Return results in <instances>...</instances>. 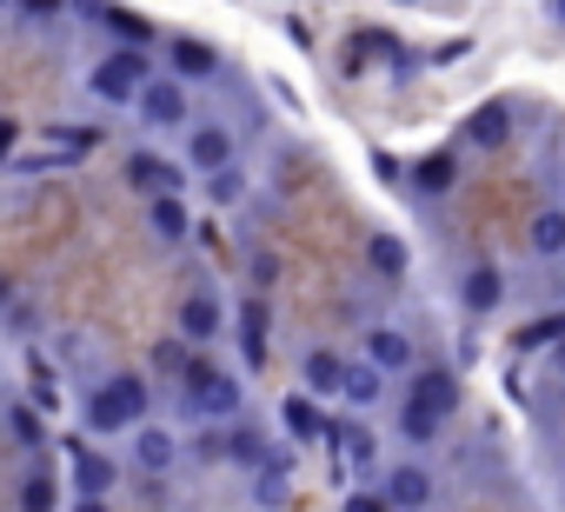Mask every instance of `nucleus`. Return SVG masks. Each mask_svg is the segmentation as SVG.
<instances>
[{
    "instance_id": "obj_1",
    "label": "nucleus",
    "mask_w": 565,
    "mask_h": 512,
    "mask_svg": "<svg viewBox=\"0 0 565 512\" xmlns=\"http://www.w3.org/2000/svg\"><path fill=\"white\" fill-rule=\"evenodd\" d=\"M147 406H153L147 373H107V380L87 393L81 419H87V433H94V439H120V433L147 426Z\"/></svg>"
},
{
    "instance_id": "obj_2",
    "label": "nucleus",
    "mask_w": 565,
    "mask_h": 512,
    "mask_svg": "<svg viewBox=\"0 0 565 512\" xmlns=\"http://www.w3.org/2000/svg\"><path fill=\"white\" fill-rule=\"evenodd\" d=\"M153 61H160V47H134V41L107 47V54L87 67V100H100V107H134L140 87L153 81Z\"/></svg>"
},
{
    "instance_id": "obj_3",
    "label": "nucleus",
    "mask_w": 565,
    "mask_h": 512,
    "mask_svg": "<svg viewBox=\"0 0 565 512\" xmlns=\"http://www.w3.org/2000/svg\"><path fill=\"white\" fill-rule=\"evenodd\" d=\"M180 406H186V419H206V426H226V419H239V406H246V386H239V373L233 366H220V360H193L186 366V380H180Z\"/></svg>"
},
{
    "instance_id": "obj_4",
    "label": "nucleus",
    "mask_w": 565,
    "mask_h": 512,
    "mask_svg": "<svg viewBox=\"0 0 565 512\" xmlns=\"http://www.w3.org/2000/svg\"><path fill=\"white\" fill-rule=\"evenodd\" d=\"M134 120H140L147 134H186V127H193V94H186V81H180V74H153V81L140 87V100H134Z\"/></svg>"
},
{
    "instance_id": "obj_5",
    "label": "nucleus",
    "mask_w": 565,
    "mask_h": 512,
    "mask_svg": "<svg viewBox=\"0 0 565 512\" xmlns=\"http://www.w3.org/2000/svg\"><path fill=\"white\" fill-rule=\"evenodd\" d=\"M180 160L206 180V173H226V167H239V134L226 127V120H193L186 134H180Z\"/></svg>"
},
{
    "instance_id": "obj_6",
    "label": "nucleus",
    "mask_w": 565,
    "mask_h": 512,
    "mask_svg": "<svg viewBox=\"0 0 565 512\" xmlns=\"http://www.w3.org/2000/svg\"><path fill=\"white\" fill-rule=\"evenodd\" d=\"M61 452H67V486H74V499H114L120 466H114L94 439H61Z\"/></svg>"
},
{
    "instance_id": "obj_7",
    "label": "nucleus",
    "mask_w": 565,
    "mask_h": 512,
    "mask_svg": "<svg viewBox=\"0 0 565 512\" xmlns=\"http://www.w3.org/2000/svg\"><path fill=\"white\" fill-rule=\"evenodd\" d=\"M226 320H233V313H226L220 287H193V294H186V300L173 307V333H186V340H193L200 353H206V346H220Z\"/></svg>"
},
{
    "instance_id": "obj_8",
    "label": "nucleus",
    "mask_w": 565,
    "mask_h": 512,
    "mask_svg": "<svg viewBox=\"0 0 565 512\" xmlns=\"http://www.w3.org/2000/svg\"><path fill=\"white\" fill-rule=\"evenodd\" d=\"M380 492H386L399 512H426V505L439 499V472H433L426 459H393V466L380 472Z\"/></svg>"
},
{
    "instance_id": "obj_9",
    "label": "nucleus",
    "mask_w": 565,
    "mask_h": 512,
    "mask_svg": "<svg viewBox=\"0 0 565 512\" xmlns=\"http://www.w3.org/2000/svg\"><path fill=\"white\" fill-rule=\"evenodd\" d=\"M220 61H226V54H220L213 41H200V34H167V41H160V67L180 74L186 87H193V81H213Z\"/></svg>"
},
{
    "instance_id": "obj_10",
    "label": "nucleus",
    "mask_w": 565,
    "mask_h": 512,
    "mask_svg": "<svg viewBox=\"0 0 565 512\" xmlns=\"http://www.w3.org/2000/svg\"><path fill=\"white\" fill-rule=\"evenodd\" d=\"M120 173H127L134 193L153 200V193H186V173H193V167H186V160H167V153H153V147H140V153H127Z\"/></svg>"
},
{
    "instance_id": "obj_11",
    "label": "nucleus",
    "mask_w": 565,
    "mask_h": 512,
    "mask_svg": "<svg viewBox=\"0 0 565 512\" xmlns=\"http://www.w3.org/2000/svg\"><path fill=\"white\" fill-rule=\"evenodd\" d=\"M459 307H466L472 320L499 313V307H505V267H499V260H472V267L459 274Z\"/></svg>"
},
{
    "instance_id": "obj_12",
    "label": "nucleus",
    "mask_w": 565,
    "mask_h": 512,
    "mask_svg": "<svg viewBox=\"0 0 565 512\" xmlns=\"http://www.w3.org/2000/svg\"><path fill=\"white\" fill-rule=\"evenodd\" d=\"M366 274H373L380 287H406V274H413V246H406L393 226L366 233Z\"/></svg>"
},
{
    "instance_id": "obj_13",
    "label": "nucleus",
    "mask_w": 565,
    "mask_h": 512,
    "mask_svg": "<svg viewBox=\"0 0 565 512\" xmlns=\"http://www.w3.org/2000/svg\"><path fill=\"white\" fill-rule=\"evenodd\" d=\"M279 433H287L294 446H313V439H333V426H327V413H320V393H287L279 399Z\"/></svg>"
},
{
    "instance_id": "obj_14",
    "label": "nucleus",
    "mask_w": 565,
    "mask_h": 512,
    "mask_svg": "<svg viewBox=\"0 0 565 512\" xmlns=\"http://www.w3.org/2000/svg\"><path fill=\"white\" fill-rule=\"evenodd\" d=\"M147 233L173 253V246H186L193 239V206H186V193H153L147 200Z\"/></svg>"
},
{
    "instance_id": "obj_15",
    "label": "nucleus",
    "mask_w": 565,
    "mask_h": 512,
    "mask_svg": "<svg viewBox=\"0 0 565 512\" xmlns=\"http://www.w3.org/2000/svg\"><path fill=\"white\" fill-rule=\"evenodd\" d=\"M47 426H54V419H47V413H41L28 393H8V439H14V452L41 459V452H47V439H54Z\"/></svg>"
},
{
    "instance_id": "obj_16",
    "label": "nucleus",
    "mask_w": 565,
    "mask_h": 512,
    "mask_svg": "<svg viewBox=\"0 0 565 512\" xmlns=\"http://www.w3.org/2000/svg\"><path fill=\"white\" fill-rule=\"evenodd\" d=\"M61 499H67V479L47 459H34L21 472V486H14V512H61Z\"/></svg>"
},
{
    "instance_id": "obj_17",
    "label": "nucleus",
    "mask_w": 565,
    "mask_h": 512,
    "mask_svg": "<svg viewBox=\"0 0 565 512\" xmlns=\"http://www.w3.org/2000/svg\"><path fill=\"white\" fill-rule=\"evenodd\" d=\"M525 253H532V260H565V200L532 206V220H525Z\"/></svg>"
},
{
    "instance_id": "obj_18",
    "label": "nucleus",
    "mask_w": 565,
    "mask_h": 512,
    "mask_svg": "<svg viewBox=\"0 0 565 512\" xmlns=\"http://www.w3.org/2000/svg\"><path fill=\"white\" fill-rule=\"evenodd\" d=\"M233 327H239V353H246V366L259 373V366H266V327H273L266 294H246V300L233 307Z\"/></svg>"
},
{
    "instance_id": "obj_19",
    "label": "nucleus",
    "mask_w": 565,
    "mask_h": 512,
    "mask_svg": "<svg viewBox=\"0 0 565 512\" xmlns=\"http://www.w3.org/2000/svg\"><path fill=\"white\" fill-rule=\"evenodd\" d=\"M366 360H373V366H386L393 380L419 373V353H413V340H406L399 327H366Z\"/></svg>"
},
{
    "instance_id": "obj_20",
    "label": "nucleus",
    "mask_w": 565,
    "mask_h": 512,
    "mask_svg": "<svg viewBox=\"0 0 565 512\" xmlns=\"http://www.w3.org/2000/svg\"><path fill=\"white\" fill-rule=\"evenodd\" d=\"M406 186H413L419 200H446V193L459 186V160H452L446 147H439V153H419L413 173H406Z\"/></svg>"
},
{
    "instance_id": "obj_21",
    "label": "nucleus",
    "mask_w": 565,
    "mask_h": 512,
    "mask_svg": "<svg viewBox=\"0 0 565 512\" xmlns=\"http://www.w3.org/2000/svg\"><path fill=\"white\" fill-rule=\"evenodd\" d=\"M347 353H333V346H313L307 353V366H300V380H307V393H320V399H340L347 393Z\"/></svg>"
},
{
    "instance_id": "obj_22",
    "label": "nucleus",
    "mask_w": 565,
    "mask_h": 512,
    "mask_svg": "<svg viewBox=\"0 0 565 512\" xmlns=\"http://www.w3.org/2000/svg\"><path fill=\"white\" fill-rule=\"evenodd\" d=\"M127 439H134V466H140V472L160 479V472L180 466V439H173V433H160V426H134Z\"/></svg>"
},
{
    "instance_id": "obj_23",
    "label": "nucleus",
    "mask_w": 565,
    "mask_h": 512,
    "mask_svg": "<svg viewBox=\"0 0 565 512\" xmlns=\"http://www.w3.org/2000/svg\"><path fill=\"white\" fill-rule=\"evenodd\" d=\"M466 140H472L479 153H499V147L512 140V107H505V100H486V107L466 120Z\"/></svg>"
},
{
    "instance_id": "obj_24",
    "label": "nucleus",
    "mask_w": 565,
    "mask_h": 512,
    "mask_svg": "<svg viewBox=\"0 0 565 512\" xmlns=\"http://www.w3.org/2000/svg\"><path fill=\"white\" fill-rule=\"evenodd\" d=\"M386 366H373V360H353L347 366V393H340V406H353V413H366V406H380L386 399Z\"/></svg>"
},
{
    "instance_id": "obj_25",
    "label": "nucleus",
    "mask_w": 565,
    "mask_h": 512,
    "mask_svg": "<svg viewBox=\"0 0 565 512\" xmlns=\"http://www.w3.org/2000/svg\"><path fill=\"white\" fill-rule=\"evenodd\" d=\"M439 433H446V413L406 393V406H399V439H406V446H433Z\"/></svg>"
},
{
    "instance_id": "obj_26",
    "label": "nucleus",
    "mask_w": 565,
    "mask_h": 512,
    "mask_svg": "<svg viewBox=\"0 0 565 512\" xmlns=\"http://www.w3.org/2000/svg\"><path fill=\"white\" fill-rule=\"evenodd\" d=\"M220 433H226V459H233V466H253V472H259V466L273 459V446H266V433H259V426H246V419H226Z\"/></svg>"
},
{
    "instance_id": "obj_27",
    "label": "nucleus",
    "mask_w": 565,
    "mask_h": 512,
    "mask_svg": "<svg viewBox=\"0 0 565 512\" xmlns=\"http://www.w3.org/2000/svg\"><path fill=\"white\" fill-rule=\"evenodd\" d=\"M47 419H61V406H67V386H61V373L47 366V360H28V386H21Z\"/></svg>"
},
{
    "instance_id": "obj_28",
    "label": "nucleus",
    "mask_w": 565,
    "mask_h": 512,
    "mask_svg": "<svg viewBox=\"0 0 565 512\" xmlns=\"http://www.w3.org/2000/svg\"><path fill=\"white\" fill-rule=\"evenodd\" d=\"M413 399H426V406H439V413L452 419V413H459V380H452L446 366H419V373H413Z\"/></svg>"
},
{
    "instance_id": "obj_29",
    "label": "nucleus",
    "mask_w": 565,
    "mask_h": 512,
    "mask_svg": "<svg viewBox=\"0 0 565 512\" xmlns=\"http://www.w3.org/2000/svg\"><path fill=\"white\" fill-rule=\"evenodd\" d=\"M200 360V346L186 340V333H167V340H153V373H167V380H186V366Z\"/></svg>"
},
{
    "instance_id": "obj_30",
    "label": "nucleus",
    "mask_w": 565,
    "mask_h": 512,
    "mask_svg": "<svg viewBox=\"0 0 565 512\" xmlns=\"http://www.w3.org/2000/svg\"><path fill=\"white\" fill-rule=\"evenodd\" d=\"M34 333H41V313H34V300H28L21 287H8V340H14V346H28Z\"/></svg>"
},
{
    "instance_id": "obj_31",
    "label": "nucleus",
    "mask_w": 565,
    "mask_h": 512,
    "mask_svg": "<svg viewBox=\"0 0 565 512\" xmlns=\"http://www.w3.org/2000/svg\"><path fill=\"white\" fill-rule=\"evenodd\" d=\"M253 499H259V505H279V499H287V452H273V459L253 472Z\"/></svg>"
},
{
    "instance_id": "obj_32",
    "label": "nucleus",
    "mask_w": 565,
    "mask_h": 512,
    "mask_svg": "<svg viewBox=\"0 0 565 512\" xmlns=\"http://www.w3.org/2000/svg\"><path fill=\"white\" fill-rule=\"evenodd\" d=\"M545 346H565V313H545L519 333V353H545Z\"/></svg>"
},
{
    "instance_id": "obj_33",
    "label": "nucleus",
    "mask_w": 565,
    "mask_h": 512,
    "mask_svg": "<svg viewBox=\"0 0 565 512\" xmlns=\"http://www.w3.org/2000/svg\"><path fill=\"white\" fill-rule=\"evenodd\" d=\"M67 14V0H14V21H28V28H54Z\"/></svg>"
},
{
    "instance_id": "obj_34",
    "label": "nucleus",
    "mask_w": 565,
    "mask_h": 512,
    "mask_svg": "<svg viewBox=\"0 0 565 512\" xmlns=\"http://www.w3.org/2000/svg\"><path fill=\"white\" fill-rule=\"evenodd\" d=\"M239 193H246V173H239V167H226V173H206V200H213V206H233Z\"/></svg>"
},
{
    "instance_id": "obj_35",
    "label": "nucleus",
    "mask_w": 565,
    "mask_h": 512,
    "mask_svg": "<svg viewBox=\"0 0 565 512\" xmlns=\"http://www.w3.org/2000/svg\"><path fill=\"white\" fill-rule=\"evenodd\" d=\"M100 21L120 28V41H134V47H153V28H147V21H134V14H120V8H100Z\"/></svg>"
},
{
    "instance_id": "obj_36",
    "label": "nucleus",
    "mask_w": 565,
    "mask_h": 512,
    "mask_svg": "<svg viewBox=\"0 0 565 512\" xmlns=\"http://www.w3.org/2000/svg\"><path fill=\"white\" fill-rule=\"evenodd\" d=\"M340 512H399V505H393L380 486H353V492L340 499Z\"/></svg>"
},
{
    "instance_id": "obj_37",
    "label": "nucleus",
    "mask_w": 565,
    "mask_h": 512,
    "mask_svg": "<svg viewBox=\"0 0 565 512\" xmlns=\"http://www.w3.org/2000/svg\"><path fill=\"white\" fill-rule=\"evenodd\" d=\"M340 439H347V459H353L360 472H366V466H380V446H373L360 426H340Z\"/></svg>"
},
{
    "instance_id": "obj_38",
    "label": "nucleus",
    "mask_w": 565,
    "mask_h": 512,
    "mask_svg": "<svg viewBox=\"0 0 565 512\" xmlns=\"http://www.w3.org/2000/svg\"><path fill=\"white\" fill-rule=\"evenodd\" d=\"M273 274H279V267H273V253H259V260H253V287H273Z\"/></svg>"
},
{
    "instance_id": "obj_39",
    "label": "nucleus",
    "mask_w": 565,
    "mask_h": 512,
    "mask_svg": "<svg viewBox=\"0 0 565 512\" xmlns=\"http://www.w3.org/2000/svg\"><path fill=\"white\" fill-rule=\"evenodd\" d=\"M67 512H114V505H107V499H74Z\"/></svg>"
},
{
    "instance_id": "obj_40",
    "label": "nucleus",
    "mask_w": 565,
    "mask_h": 512,
    "mask_svg": "<svg viewBox=\"0 0 565 512\" xmlns=\"http://www.w3.org/2000/svg\"><path fill=\"white\" fill-rule=\"evenodd\" d=\"M545 8H552V21H558V28H565V0H545Z\"/></svg>"
}]
</instances>
